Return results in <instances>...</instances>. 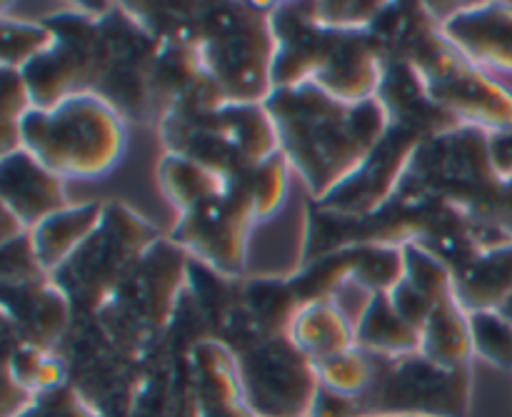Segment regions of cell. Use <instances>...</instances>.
Segmentation results:
<instances>
[{
    "mask_svg": "<svg viewBox=\"0 0 512 417\" xmlns=\"http://www.w3.org/2000/svg\"><path fill=\"white\" fill-rule=\"evenodd\" d=\"M280 153L303 178L310 200L338 188L365 163L390 130V118L378 98L343 103L315 83L278 88L265 100Z\"/></svg>",
    "mask_w": 512,
    "mask_h": 417,
    "instance_id": "obj_1",
    "label": "cell"
},
{
    "mask_svg": "<svg viewBox=\"0 0 512 417\" xmlns=\"http://www.w3.org/2000/svg\"><path fill=\"white\" fill-rule=\"evenodd\" d=\"M125 120L95 93H78L53 110L33 108L20 123V148L60 178L93 180L120 163Z\"/></svg>",
    "mask_w": 512,
    "mask_h": 417,
    "instance_id": "obj_2",
    "label": "cell"
},
{
    "mask_svg": "<svg viewBox=\"0 0 512 417\" xmlns=\"http://www.w3.org/2000/svg\"><path fill=\"white\" fill-rule=\"evenodd\" d=\"M270 13V3H205L195 43L228 103H265L275 90Z\"/></svg>",
    "mask_w": 512,
    "mask_h": 417,
    "instance_id": "obj_3",
    "label": "cell"
},
{
    "mask_svg": "<svg viewBox=\"0 0 512 417\" xmlns=\"http://www.w3.org/2000/svg\"><path fill=\"white\" fill-rule=\"evenodd\" d=\"M398 193L443 200L478 223L503 233L498 220L505 183L490 163L488 133L473 125H460L438 138L423 140Z\"/></svg>",
    "mask_w": 512,
    "mask_h": 417,
    "instance_id": "obj_4",
    "label": "cell"
},
{
    "mask_svg": "<svg viewBox=\"0 0 512 417\" xmlns=\"http://www.w3.org/2000/svg\"><path fill=\"white\" fill-rule=\"evenodd\" d=\"M163 238L153 223L125 203H105L98 230L80 245L78 253L53 275L55 283L68 293L75 313L98 315L113 298L145 250Z\"/></svg>",
    "mask_w": 512,
    "mask_h": 417,
    "instance_id": "obj_5",
    "label": "cell"
},
{
    "mask_svg": "<svg viewBox=\"0 0 512 417\" xmlns=\"http://www.w3.org/2000/svg\"><path fill=\"white\" fill-rule=\"evenodd\" d=\"M188 265L190 255L170 238L150 245L95 315L108 338H123L120 348H128L163 333L173 323L183 290L188 288Z\"/></svg>",
    "mask_w": 512,
    "mask_h": 417,
    "instance_id": "obj_6",
    "label": "cell"
},
{
    "mask_svg": "<svg viewBox=\"0 0 512 417\" xmlns=\"http://www.w3.org/2000/svg\"><path fill=\"white\" fill-rule=\"evenodd\" d=\"M378 370L360 395L365 417H468L473 370H445L420 353L375 358Z\"/></svg>",
    "mask_w": 512,
    "mask_h": 417,
    "instance_id": "obj_7",
    "label": "cell"
},
{
    "mask_svg": "<svg viewBox=\"0 0 512 417\" xmlns=\"http://www.w3.org/2000/svg\"><path fill=\"white\" fill-rule=\"evenodd\" d=\"M100 60L93 93L108 100L125 123H153V70L160 40L150 35L125 5H113L100 18Z\"/></svg>",
    "mask_w": 512,
    "mask_h": 417,
    "instance_id": "obj_8",
    "label": "cell"
},
{
    "mask_svg": "<svg viewBox=\"0 0 512 417\" xmlns=\"http://www.w3.org/2000/svg\"><path fill=\"white\" fill-rule=\"evenodd\" d=\"M243 400L253 417H308L320 388L318 368L290 335L255 338L233 348Z\"/></svg>",
    "mask_w": 512,
    "mask_h": 417,
    "instance_id": "obj_9",
    "label": "cell"
},
{
    "mask_svg": "<svg viewBox=\"0 0 512 417\" xmlns=\"http://www.w3.org/2000/svg\"><path fill=\"white\" fill-rule=\"evenodd\" d=\"M253 223H258V218L243 173L228 180L225 193L180 213L170 240L223 278L243 280Z\"/></svg>",
    "mask_w": 512,
    "mask_h": 417,
    "instance_id": "obj_10",
    "label": "cell"
},
{
    "mask_svg": "<svg viewBox=\"0 0 512 417\" xmlns=\"http://www.w3.org/2000/svg\"><path fill=\"white\" fill-rule=\"evenodd\" d=\"M413 68L423 75L430 95L463 125L485 133L512 128V90L465 60L445 35L420 55Z\"/></svg>",
    "mask_w": 512,
    "mask_h": 417,
    "instance_id": "obj_11",
    "label": "cell"
},
{
    "mask_svg": "<svg viewBox=\"0 0 512 417\" xmlns=\"http://www.w3.org/2000/svg\"><path fill=\"white\" fill-rule=\"evenodd\" d=\"M420 143L423 140L415 133L390 125L385 138L365 158V163L350 178H345L338 188H333L325 198L313 200V203L328 213L353 220H365L380 213L398 195Z\"/></svg>",
    "mask_w": 512,
    "mask_h": 417,
    "instance_id": "obj_12",
    "label": "cell"
},
{
    "mask_svg": "<svg viewBox=\"0 0 512 417\" xmlns=\"http://www.w3.org/2000/svg\"><path fill=\"white\" fill-rule=\"evenodd\" d=\"M270 23L275 35V90L313 83L333 53L340 30L315 23L310 3H275Z\"/></svg>",
    "mask_w": 512,
    "mask_h": 417,
    "instance_id": "obj_13",
    "label": "cell"
},
{
    "mask_svg": "<svg viewBox=\"0 0 512 417\" xmlns=\"http://www.w3.org/2000/svg\"><path fill=\"white\" fill-rule=\"evenodd\" d=\"M5 330L15 340L45 353H58L73 323V303L53 278L20 288H3Z\"/></svg>",
    "mask_w": 512,
    "mask_h": 417,
    "instance_id": "obj_14",
    "label": "cell"
},
{
    "mask_svg": "<svg viewBox=\"0 0 512 417\" xmlns=\"http://www.w3.org/2000/svg\"><path fill=\"white\" fill-rule=\"evenodd\" d=\"M448 43L483 70L512 75V5L468 3L440 18Z\"/></svg>",
    "mask_w": 512,
    "mask_h": 417,
    "instance_id": "obj_15",
    "label": "cell"
},
{
    "mask_svg": "<svg viewBox=\"0 0 512 417\" xmlns=\"http://www.w3.org/2000/svg\"><path fill=\"white\" fill-rule=\"evenodd\" d=\"M0 203L30 230L68 208L65 178L45 168L25 148L0 158Z\"/></svg>",
    "mask_w": 512,
    "mask_h": 417,
    "instance_id": "obj_16",
    "label": "cell"
},
{
    "mask_svg": "<svg viewBox=\"0 0 512 417\" xmlns=\"http://www.w3.org/2000/svg\"><path fill=\"white\" fill-rule=\"evenodd\" d=\"M375 98L383 103L390 125L410 130L420 140L438 138L463 125L430 95L423 75L410 63H385Z\"/></svg>",
    "mask_w": 512,
    "mask_h": 417,
    "instance_id": "obj_17",
    "label": "cell"
},
{
    "mask_svg": "<svg viewBox=\"0 0 512 417\" xmlns=\"http://www.w3.org/2000/svg\"><path fill=\"white\" fill-rule=\"evenodd\" d=\"M385 73V60L368 30H340L338 43L313 83L343 103L375 98Z\"/></svg>",
    "mask_w": 512,
    "mask_h": 417,
    "instance_id": "obj_18",
    "label": "cell"
},
{
    "mask_svg": "<svg viewBox=\"0 0 512 417\" xmlns=\"http://www.w3.org/2000/svg\"><path fill=\"white\" fill-rule=\"evenodd\" d=\"M105 203L93 200L83 205H68L60 213L50 215L40 225L30 230V243L38 255L40 268L48 275H55L75 253L80 245L98 230L103 220Z\"/></svg>",
    "mask_w": 512,
    "mask_h": 417,
    "instance_id": "obj_19",
    "label": "cell"
},
{
    "mask_svg": "<svg viewBox=\"0 0 512 417\" xmlns=\"http://www.w3.org/2000/svg\"><path fill=\"white\" fill-rule=\"evenodd\" d=\"M288 335L310 363L320 365L355 348V320L338 300H323L303 305Z\"/></svg>",
    "mask_w": 512,
    "mask_h": 417,
    "instance_id": "obj_20",
    "label": "cell"
},
{
    "mask_svg": "<svg viewBox=\"0 0 512 417\" xmlns=\"http://www.w3.org/2000/svg\"><path fill=\"white\" fill-rule=\"evenodd\" d=\"M453 293L465 313L503 308L512 295V243L483 250L453 273Z\"/></svg>",
    "mask_w": 512,
    "mask_h": 417,
    "instance_id": "obj_21",
    "label": "cell"
},
{
    "mask_svg": "<svg viewBox=\"0 0 512 417\" xmlns=\"http://www.w3.org/2000/svg\"><path fill=\"white\" fill-rule=\"evenodd\" d=\"M238 310L258 338L290 333L300 300L290 278H243L238 283Z\"/></svg>",
    "mask_w": 512,
    "mask_h": 417,
    "instance_id": "obj_22",
    "label": "cell"
},
{
    "mask_svg": "<svg viewBox=\"0 0 512 417\" xmlns=\"http://www.w3.org/2000/svg\"><path fill=\"white\" fill-rule=\"evenodd\" d=\"M355 348L373 358H405L420 353V330L393 308L388 293L370 295L355 320Z\"/></svg>",
    "mask_w": 512,
    "mask_h": 417,
    "instance_id": "obj_23",
    "label": "cell"
},
{
    "mask_svg": "<svg viewBox=\"0 0 512 417\" xmlns=\"http://www.w3.org/2000/svg\"><path fill=\"white\" fill-rule=\"evenodd\" d=\"M420 355L445 370L470 368L473 338H470V315L458 303L455 293L443 295L420 330Z\"/></svg>",
    "mask_w": 512,
    "mask_h": 417,
    "instance_id": "obj_24",
    "label": "cell"
},
{
    "mask_svg": "<svg viewBox=\"0 0 512 417\" xmlns=\"http://www.w3.org/2000/svg\"><path fill=\"white\" fill-rule=\"evenodd\" d=\"M215 120L248 168L280 153L278 130L265 103H225L215 110Z\"/></svg>",
    "mask_w": 512,
    "mask_h": 417,
    "instance_id": "obj_25",
    "label": "cell"
},
{
    "mask_svg": "<svg viewBox=\"0 0 512 417\" xmlns=\"http://www.w3.org/2000/svg\"><path fill=\"white\" fill-rule=\"evenodd\" d=\"M158 183L178 215L228 190V178L175 153H165L158 163Z\"/></svg>",
    "mask_w": 512,
    "mask_h": 417,
    "instance_id": "obj_26",
    "label": "cell"
},
{
    "mask_svg": "<svg viewBox=\"0 0 512 417\" xmlns=\"http://www.w3.org/2000/svg\"><path fill=\"white\" fill-rule=\"evenodd\" d=\"M405 278L403 245H355L353 275L350 288L360 290L370 298L378 293H390Z\"/></svg>",
    "mask_w": 512,
    "mask_h": 417,
    "instance_id": "obj_27",
    "label": "cell"
},
{
    "mask_svg": "<svg viewBox=\"0 0 512 417\" xmlns=\"http://www.w3.org/2000/svg\"><path fill=\"white\" fill-rule=\"evenodd\" d=\"M470 315L473 353L483 363L512 373V323L500 310H478Z\"/></svg>",
    "mask_w": 512,
    "mask_h": 417,
    "instance_id": "obj_28",
    "label": "cell"
},
{
    "mask_svg": "<svg viewBox=\"0 0 512 417\" xmlns=\"http://www.w3.org/2000/svg\"><path fill=\"white\" fill-rule=\"evenodd\" d=\"M290 170L293 168H290L288 158L283 153H275L273 158L245 173V185H248V195L253 200L255 218H273L283 208L290 188Z\"/></svg>",
    "mask_w": 512,
    "mask_h": 417,
    "instance_id": "obj_29",
    "label": "cell"
},
{
    "mask_svg": "<svg viewBox=\"0 0 512 417\" xmlns=\"http://www.w3.org/2000/svg\"><path fill=\"white\" fill-rule=\"evenodd\" d=\"M55 45V33L45 23L3 15V68L23 70Z\"/></svg>",
    "mask_w": 512,
    "mask_h": 417,
    "instance_id": "obj_30",
    "label": "cell"
},
{
    "mask_svg": "<svg viewBox=\"0 0 512 417\" xmlns=\"http://www.w3.org/2000/svg\"><path fill=\"white\" fill-rule=\"evenodd\" d=\"M315 368H318L320 383L338 390V393L360 398V395L368 393V388L373 385L378 360H375L373 355L363 353L360 348H353L348 350V353L335 355V358L315 365Z\"/></svg>",
    "mask_w": 512,
    "mask_h": 417,
    "instance_id": "obj_31",
    "label": "cell"
},
{
    "mask_svg": "<svg viewBox=\"0 0 512 417\" xmlns=\"http://www.w3.org/2000/svg\"><path fill=\"white\" fill-rule=\"evenodd\" d=\"M403 255L405 280H408L413 288H418L420 293L428 295L433 303H438L443 295L453 293V270H450L443 260H438L433 253L420 248L418 243H405Z\"/></svg>",
    "mask_w": 512,
    "mask_h": 417,
    "instance_id": "obj_32",
    "label": "cell"
},
{
    "mask_svg": "<svg viewBox=\"0 0 512 417\" xmlns=\"http://www.w3.org/2000/svg\"><path fill=\"white\" fill-rule=\"evenodd\" d=\"M48 278L53 275L40 268L30 233L3 243V288H20V285H33Z\"/></svg>",
    "mask_w": 512,
    "mask_h": 417,
    "instance_id": "obj_33",
    "label": "cell"
},
{
    "mask_svg": "<svg viewBox=\"0 0 512 417\" xmlns=\"http://www.w3.org/2000/svg\"><path fill=\"white\" fill-rule=\"evenodd\" d=\"M313 20L330 30H368L385 3H310Z\"/></svg>",
    "mask_w": 512,
    "mask_h": 417,
    "instance_id": "obj_34",
    "label": "cell"
},
{
    "mask_svg": "<svg viewBox=\"0 0 512 417\" xmlns=\"http://www.w3.org/2000/svg\"><path fill=\"white\" fill-rule=\"evenodd\" d=\"M390 303H393V308L398 310L400 315H403L405 320H408L413 328L423 330L425 320L430 318V313H433L435 303L428 298V295L420 293L418 288H413V285L408 283V280H400L398 285H395L393 290H390Z\"/></svg>",
    "mask_w": 512,
    "mask_h": 417,
    "instance_id": "obj_35",
    "label": "cell"
},
{
    "mask_svg": "<svg viewBox=\"0 0 512 417\" xmlns=\"http://www.w3.org/2000/svg\"><path fill=\"white\" fill-rule=\"evenodd\" d=\"M308 417H365V410L360 398L338 393V390L320 383Z\"/></svg>",
    "mask_w": 512,
    "mask_h": 417,
    "instance_id": "obj_36",
    "label": "cell"
},
{
    "mask_svg": "<svg viewBox=\"0 0 512 417\" xmlns=\"http://www.w3.org/2000/svg\"><path fill=\"white\" fill-rule=\"evenodd\" d=\"M488 153L493 170L503 183L512 180V128L493 130L488 133Z\"/></svg>",
    "mask_w": 512,
    "mask_h": 417,
    "instance_id": "obj_37",
    "label": "cell"
},
{
    "mask_svg": "<svg viewBox=\"0 0 512 417\" xmlns=\"http://www.w3.org/2000/svg\"><path fill=\"white\" fill-rule=\"evenodd\" d=\"M500 313H503L505 318H508L510 323H512V295H510V298H508V303H505L503 308H500Z\"/></svg>",
    "mask_w": 512,
    "mask_h": 417,
    "instance_id": "obj_38",
    "label": "cell"
}]
</instances>
